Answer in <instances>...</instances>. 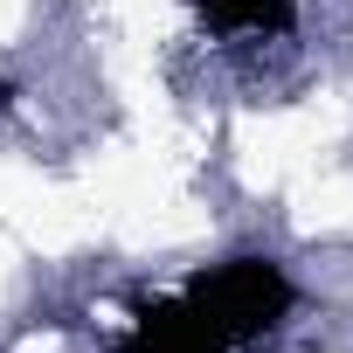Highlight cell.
Returning a JSON list of instances; mask_svg holds the SVG:
<instances>
[{
  "mask_svg": "<svg viewBox=\"0 0 353 353\" xmlns=\"http://www.w3.org/2000/svg\"><path fill=\"white\" fill-rule=\"evenodd\" d=\"M181 298L208 319V332H215L222 346H250V339H263V332H277V325L291 319L298 284H291V270L270 263V256H229V263L194 270Z\"/></svg>",
  "mask_w": 353,
  "mask_h": 353,
  "instance_id": "6da1fadb",
  "label": "cell"
},
{
  "mask_svg": "<svg viewBox=\"0 0 353 353\" xmlns=\"http://www.w3.org/2000/svg\"><path fill=\"white\" fill-rule=\"evenodd\" d=\"M118 353H229V346L208 332V319L188 298H152V305L132 312Z\"/></svg>",
  "mask_w": 353,
  "mask_h": 353,
  "instance_id": "7a4b0ae2",
  "label": "cell"
},
{
  "mask_svg": "<svg viewBox=\"0 0 353 353\" xmlns=\"http://www.w3.org/2000/svg\"><path fill=\"white\" fill-rule=\"evenodd\" d=\"M215 35H291L298 0H188Z\"/></svg>",
  "mask_w": 353,
  "mask_h": 353,
  "instance_id": "3957f363",
  "label": "cell"
}]
</instances>
